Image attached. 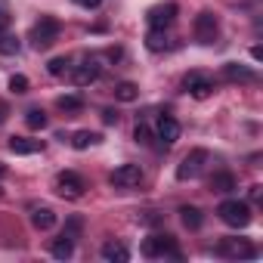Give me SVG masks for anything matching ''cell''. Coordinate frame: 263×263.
Segmentation results:
<instances>
[{"mask_svg": "<svg viewBox=\"0 0 263 263\" xmlns=\"http://www.w3.org/2000/svg\"><path fill=\"white\" fill-rule=\"evenodd\" d=\"M223 74H226V81H241V84L254 81V71L245 68V65H238V62H229V65L223 68Z\"/></svg>", "mask_w": 263, "mask_h": 263, "instance_id": "cell-19", "label": "cell"}, {"mask_svg": "<svg viewBox=\"0 0 263 263\" xmlns=\"http://www.w3.org/2000/svg\"><path fill=\"white\" fill-rule=\"evenodd\" d=\"M10 90H13L16 96L28 93V78H25V74H13V78H10Z\"/></svg>", "mask_w": 263, "mask_h": 263, "instance_id": "cell-28", "label": "cell"}, {"mask_svg": "<svg viewBox=\"0 0 263 263\" xmlns=\"http://www.w3.org/2000/svg\"><path fill=\"white\" fill-rule=\"evenodd\" d=\"M134 140H137V143H143V146H149V143H152V130H149V124H143V121L137 124V130H134Z\"/></svg>", "mask_w": 263, "mask_h": 263, "instance_id": "cell-27", "label": "cell"}, {"mask_svg": "<svg viewBox=\"0 0 263 263\" xmlns=\"http://www.w3.org/2000/svg\"><path fill=\"white\" fill-rule=\"evenodd\" d=\"M211 192H220V195H229L232 189H235V177L229 174V171H217L214 177H211Z\"/></svg>", "mask_w": 263, "mask_h": 263, "instance_id": "cell-14", "label": "cell"}, {"mask_svg": "<svg viewBox=\"0 0 263 263\" xmlns=\"http://www.w3.org/2000/svg\"><path fill=\"white\" fill-rule=\"evenodd\" d=\"M50 251H53V257H56V260H68V257L74 254V235L62 232V235L53 241V248H50Z\"/></svg>", "mask_w": 263, "mask_h": 263, "instance_id": "cell-16", "label": "cell"}, {"mask_svg": "<svg viewBox=\"0 0 263 263\" xmlns=\"http://www.w3.org/2000/svg\"><path fill=\"white\" fill-rule=\"evenodd\" d=\"M102 121H105V124H118V111H115V108H105V111H102Z\"/></svg>", "mask_w": 263, "mask_h": 263, "instance_id": "cell-29", "label": "cell"}, {"mask_svg": "<svg viewBox=\"0 0 263 263\" xmlns=\"http://www.w3.org/2000/svg\"><path fill=\"white\" fill-rule=\"evenodd\" d=\"M177 13H180L177 4H158V7H152V10L146 13V19H149L152 28H167V25H174Z\"/></svg>", "mask_w": 263, "mask_h": 263, "instance_id": "cell-7", "label": "cell"}, {"mask_svg": "<svg viewBox=\"0 0 263 263\" xmlns=\"http://www.w3.org/2000/svg\"><path fill=\"white\" fill-rule=\"evenodd\" d=\"M260 195H263V186H251V201H260Z\"/></svg>", "mask_w": 263, "mask_h": 263, "instance_id": "cell-32", "label": "cell"}, {"mask_svg": "<svg viewBox=\"0 0 263 263\" xmlns=\"http://www.w3.org/2000/svg\"><path fill=\"white\" fill-rule=\"evenodd\" d=\"M102 260H118V263H124V260H130V251L121 245V241H105L102 245Z\"/></svg>", "mask_w": 263, "mask_h": 263, "instance_id": "cell-17", "label": "cell"}, {"mask_svg": "<svg viewBox=\"0 0 263 263\" xmlns=\"http://www.w3.org/2000/svg\"><path fill=\"white\" fill-rule=\"evenodd\" d=\"M155 130H158V140H164V146H174L180 140V121L171 118V115H161Z\"/></svg>", "mask_w": 263, "mask_h": 263, "instance_id": "cell-12", "label": "cell"}, {"mask_svg": "<svg viewBox=\"0 0 263 263\" xmlns=\"http://www.w3.org/2000/svg\"><path fill=\"white\" fill-rule=\"evenodd\" d=\"M217 251H220L223 257H257V248L248 245L245 238H223V241L217 245Z\"/></svg>", "mask_w": 263, "mask_h": 263, "instance_id": "cell-9", "label": "cell"}, {"mask_svg": "<svg viewBox=\"0 0 263 263\" xmlns=\"http://www.w3.org/2000/svg\"><path fill=\"white\" fill-rule=\"evenodd\" d=\"M140 251H143V257H164V254H174V257H180L174 235H164V232L143 238V248H140Z\"/></svg>", "mask_w": 263, "mask_h": 263, "instance_id": "cell-3", "label": "cell"}, {"mask_svg": "<svg viewBox=\"0 0 263 263\" xmlns=\"http://www.w3.org/2000/svg\"><path fill=\"white\" fill-rule=\"evenodd\" d=\"M84 189H87V183H84V177L74 174V171H62V174L56 177V192H59L62 198H81Z\"/></svg>", "mask_w": 263, "mask_h": 263, "instance_id": "cell-5", "label": "cell"}, {"mask_svg": "<svg viewBox=\"0 0 263 263\" xmlns=\"http://www.w3.org/2000/svg\"><path fill=\"white\" fill-rule=\"evenodd\" d=\"M74 4H78V7H84V10H93V7H99V4H102V0H74Z\"/></svg>", "mask_w": 263, "mask_h": 263, "instance_id": "cell-31", "label": "cell"}, {"mask_svg": "<svg viewBox=\"0 0 263 263\" xmlns=\"http://www.w3.org/2000/svg\"><path fill=\"white\" fill-rule=\"evenodd\" d=\"M56 105H59L62 111H81V108H84V99H81L78 93H65V96L56 99Z\"/></svg>", "mask_w": 263, "mask_h": 263, "instance_id": "cell-25", "label": "cell"}, {"mask_svg": "<svg viewBox=\"0 0 263 263\" xmlns=\"http://www.w3.org/2000/svg\"><path fill=\"white\" fill-rule=\"evenodd\" d=\"M183 87H186V93H192L195 99H208V96L214 93V81L204 78V74H198V71H192V74L183 81Z\"/></svg>", "mask_w": 263, "mask_h": 263, "instance_id": "cell-11", "label": "cell"}, {"mask_svg": "<svg viewBox=\"0 0 263 263\" xmlns=\"http://www.w3.org/2000/svg\"><path fill=\"white\" fill-rule=\"evenodd\" d=\"M71 81H74V87H90L93 81H99V62L87 59L84 65H74L71 68Z\"/></svg>", "mask_w": 263, "mask_h": 263, "instance_id": "cell-10", "label": "cell"}, {"mask_svg": "<svg viewBox=\"0 0 263 263\" xmlns=\"http://www.w3.org/2000/svg\"><path fill=\"white\" fill-rule=\"evenodd\" d=\"M7 28H10V13H7V10H0V34H4Z\"/></svg>", "mask_w": 263, "mask_h": 263, "instance_id": "cell-30", "label": "cell"}, {"mask_svg": "<svg viewBox=\"0 0 263 263\" xmlns=\"http://www.w3.org/2000/svg\"><path fill=\"white\" fill-rule=\"evenodd\" d=\"M19 50H22V41L16 34H7V31L0 34V53H4V56H16Z\"/></svg>", "mask_w": 263, "mask_h": 263, "instance_id": "cell-23", "label": "cell"}, {"mask_svg": "<svg viewBox=\"0 0 263 263\" xmlns=\"http://www.w3.org/2000/svg\"><path fill=\"white\" fill-rule=\"evenodd\" d=\"M4 174H7V167H4V164H0V177H4Z\"/></svg>", "mask_w": 263, "mask_h": 263, "instance_id": "cell-33", "label": "cell"}, {"mask_svg": "<svg viewBox=\"0 0 263 263\" xmlns=\"http://www.w3.org/2000/svg\"><path fill=\"white\" fill-rule=\"evenodd\" d=\"M47 71H50L53 78H62V74H68V71H71V59H68V56H56V59H50Z\"/></svg>", "mask_w": 263, "mask_h": 263, "instance_id": "cell-24", "label": "cell"}, {"mask_svg": "<svg viewBox=\"0 0 263 263\" xmlns=\"http://www.w3.org/2000/svg\"><path fill=\"white\" fill-rule=\"evenodd\" d=\"M146 47H149L152 53H161V50H167V47H171V41H167L164 28H152V31H149V37H146Z\"/></svg>", "mask_w": 263, "mask_h": 263, "instance_id": "cell-21", "label": "cell"}, {"mask_svg": "<svg viewBox=\"0 0 263 263\" xmlns=\"http://www.w3.org/2000/svg\"><path fill=\"white\" fill-rule=\"evenodd\" d=\"M31 226H34L37 232L53 229V226H56V214H53V208H34V211H31Z\"/></svg>", "mask_w": 263, "mask_h": 263, "instance_id": "cell-13", "label": "cell"}, {"mask_svg": "<svg viewBox=\"0 0 263 263\" xmlns=\"http://www.w3.org/2000/svg\"><path fill=\"white\" fill-rule=\"evenodd\" d=\"M108 180H111V186H118V189H134V186L143 183V167H140V164H121V167L111 171Z\"/></svg>", "mask_w": 263, "mask_h": 263, "instance_id": "cell-6", "label": "cell"}, {"mask_svg": "<svg viewBox=\"0 0 263 263\" xmlns=\"http://www.w3.org/2000/svg\"><path fill=\"white\" fill-rule=\"evenodd\" d=\"M0 195H4V192H0Z\"/></svg>", "mask_w": 263, "mask_h": 263, "instance_id": "cell-34", "label": "cell"}, {"mask_svg": "<svg viewBox=\"0 0 263 263\" xmlns=\"http://www.w3.org/2000/svg\"><path fill=\"white\" fill-rule=\"evenodd\" d=\"M102 137L99 134H93V130H78V134L71 137V146L74 149H90V146H96Z\"/></svg>", "mask_w": 263, "mask_h": 263, "instance_id": "cell-22", "label": "cell"}, {"mask_svg": "<svg viewBox=\"0 0 263 263\" xmlns=\"http://www.w3.org/2000/svg\"><path fill=\"white\" fill-rule=\"evenodd\" d=\"M217 214H220V220H223L226 226H232V229H245V226L251 223V204H248V201H238V198H226V201L217 208Z\"/></svg>", "mask_w": 263, "mask_h": 263, "instance_id": "cell-1", "label": "cell"}, {"mask_svg": "<svg viewBox=\"0 0 263 263\" xmlns=\"http://www.w3.org/2000/svg\"><path fill=\"white\" fill-rule=\"evenodd\" d=\"M217 31H220L217 16H214V13H198V19H195V37H198L201 44H214Z\"/></svg>", "mask_w": 263, "mask_h": 263, "instance_id": "cell-8", "label": "cell"}, {"mask_svg": "<svg viewBox=\"0 0 263 263\" xmlns=\"http://www.w3.org/2000/svg\"><path fill=\"white\" fill-rule=\"evenodd\" d=\"M115 99L118 102H137L140 99V87L130 84V81H121V84H115Z\"/></svg>", "mask_w": 263, "mask_h": 263, "instance_id": "cell-18", "label": "cell"}, {"mask_svg": "<svg viewBox=\"0 0 263 263\" xmlns=\"http://www.w3.org/2000/svg\"><path fill=\"white\" fill-rule=\"evenodd\" d=\"M41 149H44L41 140H25V137H13L10 140V152H16V155H34Z\"/></svg>", "mask_w": 263, "mask_h": 263, "instance_id": "cell-15", "label": "cell"}, {"mask_svg": "<svg viewBox=\"0 0 263 263\" xmlns=\"http://www.w3.org/2000/svg\"><path fill=\"white\" fill-rule=\"evenodd\" d=\"M204 164H208V152H204V149H192V152L177 164V180H195V177H201Z\"/></svg>", "mask_w": 263, "mask_h": 263, "instance_id": "cell-4", "label": "cell"}, {"mask_svg": "<svg viewBox=\"0 0 263 263\" xmlns=\"http://www.w3.org/2000/svg\"><path fill=\"white\" fill-rule=\"evenodd\" d=\"M25 124H28L31 130H44L50 121H47V115H44L41 108H28V111H25Z\"/></svg>", "mask_w": 263, "mask_h": 263, "instance_id": "cell-26", "label": "cell"}, {"mask_svg": "<svg viewBox=\"0 0 263 263\" xmlns=\"http://www.w3.org/2000/svg\"><path fill=\"white\" fill-rule=\"evenodd\" d=\"M180 220H183V226H186V229H201V223H204L201 211H198V208H192V204L180 208Z\"/></svg>", "mask_w": 263, "mask_h": 263, "instance_id": "cell-20", "label": "cell"}, {"mask_svg": "<svg viewBox=\"0 0 263 263\" xmlns=\"http://www.w3.org/2000/svg\"><path fill=\"white\" fill-rule=\"evenodd\" d=\"M56 37H59V19H53V16H41V22H34L31 34H28L34 50H50L56 44Z\"/></svg>", "mask_w": 263, "mask_h": 263, "instance_id": "cell-2", "label": "cell"}]
</instances>
